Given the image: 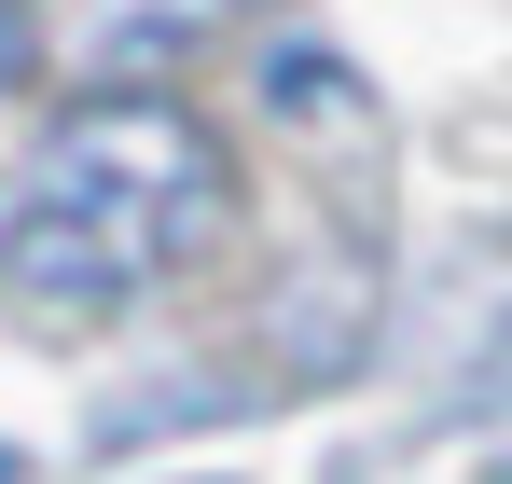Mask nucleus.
I'll use <instances>...</instances> for the list:
<instances>
[{"label":"nucleus","instance_id":"nucleus-1","mask_svg":"<svg viewBox=\"0 0 512 484\" xmlns=\"http://www.w3.org/2000/svg\"><path fill=\"white\" fill-rule=\"evenodd\" d=\"M222 222V153L167 97H97L70 111L28 194L0 208V291L28 319H111L139 277H167L180 249Z\"/></svg>","mask_w":512,"mask_h":484},{"label":"nucleus","instance_id":"nucleus-2","mask_svg":"<svg viewBox=\"0 0 512 484\" xmlns=\"http://www.w3.org/2000/svg\"><path fill=\"white\" fill-rule=\"evenodd\" d=\"M208 14H236V0H70V14H56V42H70L84 70H139V56L194 42Z\"/></svg>","mask_w":512,"mask_h":484},{"label":"nucleus","instance_id":"nucleus-3","mask_svg":"<svg viewBox=\"0 0 512 484\" xmlns=\"http://www.w3.org/2000/svg\"><path fill=\"white\" fill-rule=\"evenodd\" d=\"M28 70V14H14V0H0V83Z\"/></svg>","mask_w":512,"mask_h":484},{"label":"nucleus","instance_id":"nucleus-4","mask_svg":"<svg viewBox=\"0 0 512 484\" xmlns=\"http://www.w3.org/2000/svg\"><path fill=\"white\" fill-rule=\"evenodd\" d=\"M0 484H14V457H0Z\"/></svg>","mask_w":512,"mask_h":484}]
</instances>
